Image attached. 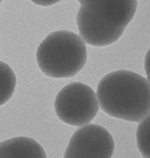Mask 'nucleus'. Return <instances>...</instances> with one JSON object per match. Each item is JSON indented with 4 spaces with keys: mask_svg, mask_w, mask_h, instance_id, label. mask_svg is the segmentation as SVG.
Listing matches in <instances>:
<instances>
[{
    "mask_svg": "<svg viewBox=\"0 0 150 158\" xmlns=\"http://www.w3.org/2000/svg\"><path fill=\"white\" fill-rule=\"evenodd\" d=\"M77 16L80 35L93 46H107L117 41L134 16V0H83Z\"/></svg>",
    "mask_w": 150,
    "mask_h": 158,
    "instance_id": "f03ea898",
    "label": "nucleus"
},
{
    "mask_svg": "<svg viewBox=\"0 0 150 158\" xmlns=\"http://www.w3.org/2000/svg\"><path fill=\"white\" fill-rule=\"evenodd\" d=\"M37 62L41 72L52 78H71L85 66L86 47L79 35L59 30L47 35L37 51Z\"/></svg>",
    "mask_w": 150,
    "mask_h": 158,
    "instance_id": "7ed1b4c3",
    "label": "nucleus"
},
{
    "mask_svg": "<svg viewBox=\"0 0 150 158\" xmlns=\"http://www.w3.org/2000/svg\"><path fill=\"white\" fill-rule=\"evenodd\" d=\"M137 145L144 158H150V111L141 120L136 133Z\"/></svg>",
    "mask_w": 150,
    "mask_h": 158,
    "instance_id": "6e6552de",
    "label": "nucleus"
},
{
    "mask_svg": "<svg viewBox=\"0 0 150 158\" xmlns=\"http://www.w3.org/2000/svg\"></svg>",
    "mask_w": 150,
    "mask_h": 158,
    "instance_id": "9d476101",
    "label": "nucleus"
},
{
    "mask_svg": "<svg viewBox=\"0 0 150 158\" xmlns=\"http://www.w3.org/2000/svg\"><path fill=\"white\" fill-rule=\"evenodd\" d=\"M0 158H47L44 148L33 139L15 137L0 142Z\"/></svg>",
    "mask_w": 150,
    "mask_h": 158,
    "instance_id": "423d86ee",
    "label": "nucleus"
},
{
    "mask_svg": "<svg viewBox=\"0 0 150 158\" xmlns=\"http://www.w3.org/2000/svg\"><path fill=\"white\" fill-rule=\"evenodd\" d=\"M145 70H146V75H147L148 81L150 84V49L146 53L145 57Z\"/></svg>",
    "mask_w": 150,
    "mask_h": 158,
    "instance_id": "1a4fd4ad",
    "label": "nucleus"
},
{
    "mask_svg": "<svg viewBox=\"0 0 150 158\" xmlns=\"http://www.w3.org/2000/svg\"><path fill=\"white\" fill-rule=\"evenodd\" d=\"M115 145L112 135L97 124L81 127L72 135L64 158H111Z\"/></svg>",
    "mask_w": 150,
    "mask_h": 158,
    "instance_id": "39448f33",
    "label": "nucleus"
},
{
    "mask_svg": "<svg viewBox=\"0 0 150 158\" xmlns=\"http://www.w3.org/2000/svg\"><path fill=\"white\" fill-rule=\"evenodd\" d=\"M97 99L101 109L110 116L140 121L150 111V84L134 72H112L98 83Z\"/></svg>",
    "mask_w": 150,
    "mask_h": 158,
    "instance_id": "f257e3e1",
    "label": "nucleus"
},
{
    "mask_svg": "<svg viewBox=\"0 0 150 158\" xmlns=\"http://www.w3.org/2000/svg\"><path fill=\"white\" fill-rule=\"evenodd\" d=\"M16 76L11 68L0 61V106L6 103L14 92Z\"/></svg>",
    "mask_w": 150,
    "mask_h": 158,
    "instance_id": "0eeeda50",
    "label": "nucleus"
},
{
    "mask_svg": "<svg viewBox=\"0 0 150 158\" xmlns=\"http://www.w3.org/2000/svg\"><path fill=\"white\" fill-rule=\"evenodd\" d=\"M54 108L61 121L80 127L93 121L98 111L99 103L91 87L81 82H73L58 93Z\"/></svg>",
    "mask_w": 150,
    "mask_h": 158,
    "instance_id": "20e7f679",
    "label": "nucleus"
}]
</instances>
